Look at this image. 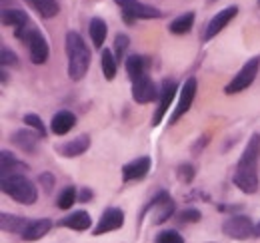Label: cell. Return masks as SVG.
Returning a JSON list of instances; mask_svg holds the SVG:
<instances>
[{
  "label": "cell",
  "instance_id": "1",
  "mask_svg": "<svg viewBox=\"0 0 260 243\" xmlns=\"http://www.w3.org/2000/svg\"><path fill=\"white\" fill-rule=\"evenodd\" d=\"M258 159H260V134H252L242 157L236 166L234 178L232 182L234 185L242 191V193H256L258 191Z\"/></svg>",
  "mask_w": 260,
  "mask_h": 243
},
{
  "label": "cell",
  "instance_id": "2",
  "mask_svg": "<svg viewBox=\"0 0 260 243\" xmlns=\"http://www.w3.org/2000/svg\"><path fill=\"white\" fill-rule=\"evenodd\" d=\"M66 56H68V78L78 82L90 68V50L78 32L66 34Z\"/></svg>",
  "mask_w": 260,
  "mask_h": 243
},
{
  "label": "cell",
  "instance_id": "3",
  "mask_svg": "<svg viewBox=\"0 0 260 243\" xmlns=\"http://www.w3.org/2000/svg\"><path fill=\"white\" fill-rule=\"evenodd\" d=\"M2 191L6 195H10L12 199H16L18 204L24 206H32L38 197V189L24 174H10V176H2Z\"/></svg>",
  "mask_w": 260,
  "mask_h": 243
},
{
  "label": "cell",
  "instance_id": "4",
  "mask_svg": "<svg viewBox=\"0 0 260 243\" xmlns=\"http://www.w3.org/2000/svg\"><path fill=\"white\" fill-rule=\"evenodd\" d=\"M14 36H16L22 44L28 46V54H30L32 64H44V62L48 60V54H50L48 42H46V38L42 36V32L38 30L36 26H32L30 22L24 24V26H18V28L14 30Z\"/></svg>",
  "mask_w": 260,
  "mask_h": 243
},
{
  "label": "cell",
  "instance_id": "5",
  "mask_svg": "<svg viewBox=\"0 0 260 243\" xmlns=\"http://www.w3.org/2000/svg\"><path fill=\"white\" fill-rule=\"evenodd\" d=\"M124 16V22L132 24L136 20H150V18H162V12L154 6H148L140 0H114Z\"/></svg>",
  "mask_w": 260,
  "mask_h": 243
},
{
  "label": "cell",
  "instance_id": "6",
  "mask_svg": "<svg viewBox=\"0 0 260 243\" xmlns=\"http://www.w3.org/2000/svg\"><path fill=\"white\" fill-rule=\"evenodd\" d=\"M258 70H260V56H254V58H250V60L246 62V64L240 68V72L228 82V86L224 88V92H226V94H238V92L246 90V88L256 80Z\"/></svg>",
  "mask_w": 260,
  "mask_h": 243
},
{
  "label": "cell",
  "instance_id": "7",
  "mask_svg": "<svg viewBox=\"0 0 260 243\" xmlns=\"http://www.w3.org/2000/svg\"><path fill=\"white\" fill-rule=\"evenodd\" d=\"M152 210V223L154 225H160L164 223L166 219H170L172 217V213L176 212V204H174V199L166 193V191H158L154 197H152V201L144 208V212H142V217L146 215V213Z\"/></svg>",
  "mask_w": 260,
  "mask_h": 243
},
{
  "label": "cell",
  "instance_id": "8",
  "mask_svg": "<svg viewBox=\"0 0 260 243\" xmlns=\"http://www.w3.org/2000/svg\"><path fill=\"white\" fill-rule=\"evenodd\" d=\"M222 233L230 239H248L254 237V223L248 215H230L222 223Z\"/></svg>",
  "mask_w": 260,
  "mask_h": 243
},
{
  "label": "cell",
  "instance_id": "9",
  "mask_svg": "<svg viewBox=\"0 0 260 243\" xmlns=\"http://www.w3.org/2000/svg\"><path fill=\"white\" fill-rule=\"evenodd\" d=\"M160 96V90L156 88V84L152 82V78L148 74L136 78L132 82V100L138 104H150Z\"/></svg>",
  "mask_w": 260,
  "mask_h": 243
},
{
  "label": "cell",
  "instance_id": "10",
  "mask_svg": "<svg viewBox=\"0 0 260 243\" xmlns=\"http://www.w3.org/2000/svg\"><path fill=\"white\" fill-rule=\"evenodd\" d=\"M236 14H238V6H226L224 10L216 12V14L210 18L208 26H206V32H204V42H208V40H212L216 34H220V32L224 30L228 24L236 18Z\"/></svg>",
  "mask_w": 260,
  "mask_h": 243
},
{
  "label": "cell",
  "instance_id": "11",
  "mask_svg": "<svg viewBox=\"0 0 260 243\" xmlns=\"http://www.w3.org/2000/svg\"><path fill=\"white\" fill-rule=\"evenodd\" d=\"M176 92H178L176 80H162L160 96H158V108H156V112L152 116V126H158L162 122L168 108H170V104H172V100H174V96H176Z\"/></svg>",
  "mask_w": 260,
  "mask_h": 243
},
{
  "label": "cell",
  "instance_id": "12",
  "mask_svg": "<svg viewBox=\"0 0 260 243\" xmlns=\"http://www.w3.org/2000/svg\"><path fill=\"white\" fill-rule=\"evenodd\" d=\"M194 96H196V78H188L184 84H182V90H180V100H178V106H176V110L172 112V116H170V120L168 124H176V122L180 120L188 110H190V106H192V102H194Z\"/></svg>",
  "mask_w": 260,
  "mask_h": 243
},
{
  "label": "cell",
  "instance_id": "13",
  "mask_svg": "<svg viewBox=\"0 0 260 243\" xmlns=\"http://www.w3.org/2000/svg\"><path fill=\"white\" fill-rule=\"evenodd\" d=\"M122 225H124V212L118 210V208H108L100 215L98 225L94 227L92 235H102V233H108V231H116Z\"/></svg>",
  "mask_w": 260,
  "mask_h": 243
},
{
  "label": "cell",
  "instance_id": "14",
  "mask_svg": "<svg viewBox=\"0 0 260 243\" xmlns=\"http://www.w3.org/2000/svg\"><path fill=\"white\" fill-rule=\"evenodd\" d=\"M150 166H152V159L148 155H142V157H136L128 161L124 168H122V180L124 182H138V180H144L146 174L150 172Z\"/></svg>",
  "mask_w": 260,
  "mask_h": 243
},
{
  "label": "cell",
  "instance_id": "15",
  "mask_svg": "<svg viewBox=\"0 0 260 243\" xmlns=\"http://www.w3.org/2000/svg\"><path fill=\"white\" fill-rule=\"evenodd\" d=\"M52 229V221L46 219V217H40V219H28L26 227L22 229L20 237L26 239V241H36V239H42L48 231Z\"/></svg>",
  "mask_w": 260,
  "mask_h": 243
},
{
  "label": "cell",
  "instance_id": "16",
  "mask_svg": "<svg viewBox=\"0 0 260 243\" xmlns=\"http://www.w3.org/2000/svg\"><path fill=\"white\" fill-rule=\"evenodd\" d=\"M38 138H40V134L34 130H16L14 134H12V144L16 146V148H20L24 153H34L36 152V144H38Z\"/></svg>",
  "mask_w": 260,
  "mask_h": 243
},
{
  "label": "cell",
  "instance_id": "17",
  "mask_svg": "<svg viewBox=\"0 0 260 243\" xmlns=\"http://www.w3.org/2000/svg\"><path fill=\"white\" fill-rule=\"evenodd\" d=\"M88 148H90V136L82 134V136H78V138L62 144V146H58V153L62 157H78V155H82V153L86 152Z\"/></svg>",
  "mask_w": 260,
  "mask_h": 243
},
{
  "label": "cell",
  "instance_id": "18",
  "mask_svg": "<svg viewBox=\"0 0 260 243\" xmlns=\"http://www.w3.org/2000/svg\"><path fill=\"white\" fill-rule=\"evenodd\" d=\"M92 219H90V213L84 212V210H78V212H72L70 215L62 217L58 221L60 227H68V229H74V231H86L90 227Z\"/></svg>",
  "mask_w": 260,
  "mask_h": 243
},
{
  "label": "cell",
  "instance_id": "19",
  "mask_svg": "<svg viewBox=\"0 0 260 243\" xmlns=\"http://www.w3.org/2000/svg\"><path fill=\"white\" fill-rule=\"evenodd\" d=\"M74 126H76V116H74L72 112H68V110L56 112V114L52 116V122H50V130H52V134H56V136H64V134H68Z\"/></svg>",
  "mask_w": 260,
  "mask_h": 243
},
{
  "label": "cell",
  "instance_id": "20",
  "mask_svg": "<svg viewBox=\"0 0 260 243\" xmlns=\"http://www.w3.org/2000/svg\"><path fill=\"white\" fill-rule=\"evenodd\" d=\"M0 170H2V176H10V174H22L24 170H28V166L24 161H18L10 152L2 150L0 152Z\"/></svg>",
  "mask_w": 260,
  "mask_h": 243
},
{
  "label": "cell",
  "instance_id": "21",
  "mask_svg": "<svg viewBox=\"0 0 260 243\" xmlns=\"http://www.w3.org/2000/svg\"><path fill=\"white\" fill-rule=\"evenodd\" d=\"M28 219L20 217V215H12V213H2L0 215V229L8 231V233H22V229L26 227Z\"/></svg>",
  "mask_w": 260,
  "mask_h": 243
},
{
  "label": "cell",
  "instance_id": "22",
  "mask_svg": "<svg viewBox=\"0 0 260 243\" xmlns=\"http://www.w3.org/2000/svg\"><path fill=\"white\" fill-rule=\"evenodd\" d=\"M100 66H102V74L108 82H112L116 78V70H118V58L112 50L104 48L102 50V56H100Z\"/></svg>",
  "mask_w": 260,
  "mask_h": 243
},
{
  "label": "cell",
  "instance_id": "23",
  "mask_svg": "<svg viewBox=\"0 0 260 243\" xmlns=\"http://www.w3.org/2000/svg\"><path fill=\"white\" fill-rule=\"evenodd\" d=\"M126 74H128V78L134 82L136 78H140V76H144L146 74V68H148V62L144 56H138V54H132L126 58Z\"/></svg>",
  "mask_w": 260,
  "mask_h": 243
},
{
  "label": "cell",
  "instance_id": "24",
  "mask_svg": "<svg viewBox=\"0 0 260 243\" xmlns=\"http://www.w3.org/2000/svg\"><path fill=\"white\" fill-rule=\"evenodd\" d=\"M42 18H54L60 12V6L56 0H26Z\"/></svg>",
  "mask_w": 260,
  "mask_h": 243
},
{
  "label": "cell",
  "instance_id": "25",
  "mask_svg": "<svg viewBox=\"0 0 260 243\" xmlns=\"http://www.w3.org/2000/svg\"><path fill=\"white\" fill-rule=\"evenodd\" d=\"M192 26H194V12H184L170 22L168 30L172 34H188L192 30Z\"/></svg>",
  "mask_w": 260,
  "mask_h": 243
},
{
  "label": "cell",
  "instance_id": "26",
  "mask_svg": "<svg viewBox=\"0 0 260 243\" xmlns=\"http://www.w3.org/2000/svg\"><path fill=\"white\" fill-rule=\"evenodd\" d=\"M88 30H90L92 44H94L96 48H102V44H104V40H106V34H108V26H106V22H104L102 18L94 16V18L90 20V24H88Z\"/></svg>",
  "mask_w": 260,
  "mask_h": 243
},
{
  "label": "cell",
  "instance_id": "27",
  "mask_svg": "<svg viewBox=\"0 0 260 243\" xmlns=\"http://www.w3.org/2000/svg\"><path fill=\"white\" fill-rule=\"evenodd\" d=\"M30 22V18H28V14L24 12V10H16V8H12V10H2V24L4 26H14V28H18V26H24V24H28Z\"/></svg>",
  "mask_w": 260,
  "mask_h": 243
},
{
  "label": "cell",
  "instance_id": "28",
  "mask_svg": "<svg viewBox=\"0 0 260 243\" xmlns=\"http://www.w3.org/2000/svg\"><path fill=\"white\" fill-rule=\"evenodd\" d=\"M76 199H78L76 187L68 185V187H64V189L60 191V195H58V199H56V206H58V210H70Z\"/></svg>",
  "mask_w": 260,
  "mask_h": 243
},
{
  "label": "cell",
  "instance_id": "29",
  "mask_svg": "<svg viewBox=\"0 0 260 243\" xmlns=\"http://www.w3.org/2000/svg\"><path fill=\"white\" fill-rule=\"evenodd\" d=\"M128 46H130L128 36L126 34H116V38H114V54H116L118 60H124V54H126Z\"/></svg>",
  "mask_w": 260,
  "mask_h": 243
},
{
  "label": "cell",
  "instance_id": "30",
  "mask_svg": "<svg viewBox=\"0 0 260 243\" xmlns=\"http://www.w3.org/2000/svg\"><path fill=\"white\" fill-rule=\"evenodd\" d=\"M176 176H178V180H180L182 183H190L196 176L194 166H192V164H188V161L180 164V166H178V170H176Z\"/></svg>",
  "mask_w": 260,
  "mask_h": 243
},
{
  "label": "cell",
  "instance_id": "31",
  "mask_svg": "<svg viewBox=\"0 0 260 243\" xmlns=\"http://www.w3.org/2000/svg\"><path fill=\"white\" fill-rule=\"evenodd\" d=\"M156 243H184V237L176 229H166L156 235Z\"/></svg>",
  "mask_w": 260,
  "mask_h": 243
},
{
  "label": "cell",
  "instance_id": "32",
  "mask_svg": "<svg viewBox=\"0 0 260 243\" xmlns=\"http://www.w3.org/2000/svg\"><path fill=\"white\" fill-rule=\"evenodd\" d=\"M22 120H24V124H28L32 130H36L40 134V138H46V126H44V122L40 120L36 114H26Z\"/></svg>",
  "mask_w": 260,
  "mask_h": 243
},
{
  "label": "cell",
  "instance_id": "33",
  "mask_svg": "<svg viewBox=\"0 0 260 243\" xmlns=\"http://www.w3.org/2000/svg\"><path fill=\"white\" fill-rule=\"evenodd\" d=\"M180 221L182 223H198L200 219H202V213L198 212L196 208H186V210H182L180 212Z\"/></svg>",
  "mask_w": 260,
  "mask_h": 243
},
{
  "label": "cell",
  "instance_id": "34",
  "mask_svg": "<svg viewBox=\"0 0 260 243\" xmlns=\"http://www.w3.org/2000/svg\"><path fill=\"white\" fill-rule=\"evenodd\" d=\"M0 62H2V66H16V64H18V58H16V54H14L10 48L2 46V48H0Z\"/></svg>",
  "mask_w": 260,
  "mask_h": 243
},
{
  "label": "cell",
  "instance_id": "35",
  "mask_svg": "<svg viewBox=\"0 0 260 243\" xmlns=\"http://www.w3.org/2000/svg\"><path fill=\"white\" fill-rule=\"evenodd\" d=\"M38 182H40V187H42L46 193H50V191H52V187H54V178H52V174H50V172L40 174Z\"/></svg>",
  "mask_w": 260,
  "mask_h": 243
},
{
  "label": "cell",
  "instance_id": "36",
  "mask_svg": "<svg viewBox=\"0 0 260 243\" xmlns=\"http://www.w3.org/2000/svg\"><path fill=\"white\" fill-rule=\"evenodd\" d=\"M92 199V191L88 189V187H82L80 189V195H78V201L80 204H86V201H90Z\"/></svg>",
  "mask_w": 260,
  "mask_h": 243
},
{
  "label": "cell",
  "instance_id": "37",
  "mask_svg": "<svg viewBox=\"0 0 260 243\" xmlns=\"http://www.w3.org/2000/svg\"><path fill=\"white\" fill-rule=\"evenodd\" d=\"M254 237H260V221L254 225Z\"/></svg>",
  "mask_w": 260,
  "mask_h": 243
}]
</instances>
